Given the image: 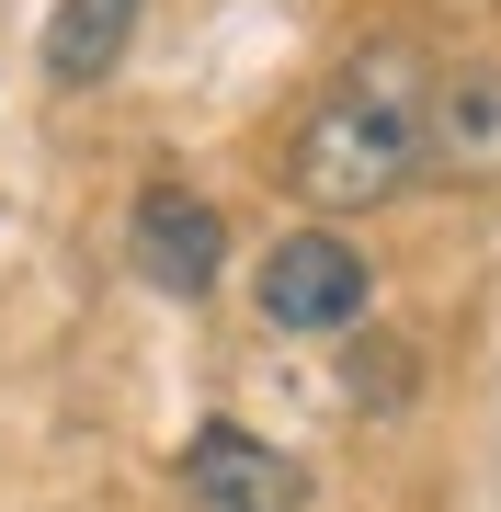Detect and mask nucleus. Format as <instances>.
I'll return each instance as SVG.
<instances>
[{"label": "nucleus", "mask_w": 501, "mask_h": 512, "mask_svg": "<svg viewBox=\"0 0 501 512\" xmlns=\"http://www.w3.org/2000/svg\"><path fill=\"white\" fill-rule=\"evenodd\" d=\"M422 137H433V57L410 35H365L331 80L308 92L297 137H285V183L331 217H365L422 183Z\"/></svg>", "instance_id": "f257e3e1"}, {"label": "nucleus", "mask_w": 501, "mask_h": 512, "mask_svg": "<svg viewBox=\"0 0 501 512\" xmlns=\"http://www.w3.org/2000/svg\"><path fill=\"white\" fill-rule=\"evenodd\" d=\"M251 308L274 330H297V342H331V330H353L376 308V262L353 251L342 228H285L274 251L251 262Z\"/></svg>", "instance_id": "f03ea898"}, {"label": "nucleus", "mask_w": 501, "mask_h": 512, "mask_svg": "<svg viewBox=\"0 0 501 512\" xmlns=\"http://www.w3.org/2000/svg\"><path fill=\"white\" fill-rule=\"evenodd\" d=\"M183 501L194 512H308V467L262 444L251 421H194L183 433Z\"/></svg>", "instance_id": "7ed1b4c3"}, {"label": "nucleus", "mask_w": 501, "mask_h": 512, "mask_svg": "<svg viewBox=\"0 0 501 512\" xmlns=\"http://www.w3.org/2000/svg\"><path fill=\"white\" fill-rule=\"evenodd\" d=\"M126 262H137L160 296H217V274H228V217H217L194 183H149V194L126 205Z\"/></svg>", "instance_id": "20e7f679"}, {"label": "nucleus", "mask_w": 501, "mask_h": 512, "mask_svg": "<svg viewBox=\"0 0 501 512\" xmlns=\"http://www.w3.org/2000/svg\"><path fill=\"white\" fill-rule=\"evenodd\" d=\"M422 171H445V183H490V171H501V69H490V57L433 69V137H422Z\"/></svg>", "instance_id": "39448f33"}, {"label": "nucleus", "mask_w": 501, "mask_h": 512, "mask_svg": "<svg viewBox=\"0 0 501 512\" xmlns=\"http://www.w3.org/2000/svg\"><path fill=\"white\" fill-rule=\"evenodd\" d=\"M137 12H149V0H57L46 12V80L57 92H103L114 69H126V46H137Z\"/></svg>", "instance_id": "423d86ee"}]
</instances>
